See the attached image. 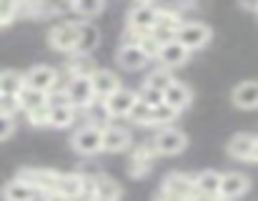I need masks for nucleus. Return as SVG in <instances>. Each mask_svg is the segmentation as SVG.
Listing matches in <instances>:
<instances>
[{
    "mask_svg": "<svg viewBox=\"0 0 258 201\" xmlns=\"http://www.w3.org/2000/svg\"><path fill=\"white\" fill-rule=\"evenodd\" d=\"M251 191V179L243 171H226L221 176V199L236 201Z\"/></svg>",
    "mask_w": 258,
    "mask_h": 201,
    "instance_id": "ddd939ff",
    "label": "nucleus"
},
{
    "mask_svg": "<svg viewBox=\"0 0 258 201\" xmlns=\"http://www.w3.org/2000/svg\"><path fill=\"white\" fill-rule=\"evenodd\" d=\"M28 123L35 126V128H50V103L43 106V108H35V111H28L25 113Z\"/></svg>",
    "mask_w": 258,
    "mask_h": 201,
    "instance_id": "473e14b6",
    "label": "nucleus"
},
{
    "mask_svg": "<svg viewBox=\"0 0 258 201\" xmlns=\"http://www.w3.org/2000/svg\"><path fill=\"white\" fill-rule=\"evenodd\" d=\"M63 96H66V100H68L78 113H83L86 108H90V106L98 100L90 78H66V83H63Z\"/></svg>",
    "mask_w": 258,
    "mask_h": 201,
    "instance_id": "423d86ee",
    "label": "nucleus"
},
{
    "mask_svg": "<svg viewBox=\"0 0 258 201\" xmlns=\"http://www.w3.org/2000/svg\"><path fill=\"white\" fill-rule=\"evenodd\" d=\"M0 28H3V23H0Z\"/></svg>",
    "mask_w": 258,
    "mask_h": 201,
    "instance_id": "49530a36",
    "label": "nucleus"
},
{
    "mask_svg": "<svg viewBox=\"0 0 258 201\" xmlns=\"http://www.w3.org/2000/svg\"><path fill=\"white\" fill-rule=\"evenodd\" d=\"M18 179H23V181H28L33 189H38L40 196H50V194L58 191L60 171H55V169H33V166H28V169H20V171H18Z\"/></svg>",
    "mask_w": 258,
    "mask_h": 201,
    "instance_id": "6e6552de",
    "label": "nucleus"
},
{
    "mask_svg": "<svg viewBox=\"0 0 258 201\" xmlns=\"http://www.w3.org/2000/svg\"><path fill=\"white\" fill-rule=\"evenodd\" d=\"M13 20H18V3L15 0H0V23L10 25Z\"/></svg>",
    "mask_w": 258,
    "mask_h": 201,
    "instance_id": "c9c22d12",
    "label": "nucleus"
},
{
    "mask_svg": "<svg viewBox=\"0 0 258 201\" xmlns=\"http://www.w3.org/2000/svg\"><path fill=\"white\" fill-rule=\"evenodd\" d=\"M68 10L76 13L78 20H93V18H98L105 10V3L103 0H78V3H71Z\"/></svg>",
    "mask_w": 258,
    "mask_h": 201,
    "instance_id": "cd10ccee",
    "label": "nucleus"
},
{
    "mask_svg": "<svg viewBox=\"0 0 258 201\" xmlns=\"http://www.w3.org/2000/svg\"><path fill=\"white\" fill-rule=\"evenodd\" d=\"M175 40H178L185 51L196 53V51L206 48V45L213 40V28H211L208 23H203V20H188V18H183Z\"/></svg>",
    "mask_w": 258,
    "mask_h": 201,
    "instance_id": "f257e3e1",
    "label": "nucleus"
},
{
    "mask_svg": "<svg viewBox=\"0 0 258 201\" xmlns=\"http://www.w3.org/2000/svg\"><path fill=\"white\" fill-rule=\"evenodd\" d=\"M76 201H95V196H93V191H88V194H83L81 199H76Z\"/></svg>",
    "mask_w": 258,
    "mask_h": 201,
    "instance_id": "79ce46f5",
    "label": "nucleus"
},
{
    "mask_svg": "<svg viewBox=\"0 0 258 201\" xmlns=\"http://www.w3.org/2000/svg\"><path fill=\"white\" fill-rule=\"evenodd\" d=\"M136 103H138V93L131 91V88H125V86H123L120 91H115L110 98L103 100L105 113H108L110 121H115V118H128L131 111L136 108Z\"/></svg>",
    "mask_w": 258,
    "mask_h": 201,
    "instance_id": "f8f14e48",
    "label": "nucleus"
},
{
    "mask_svg": "<svg viewBox=\"0 0 258 201\" xmlns=\"http://www.w3.org/2000/svg\"><path fill=\"white\" fill-rule=\"evenodd\" d=\"M18 100H20V108H23V113L48 106V96H45V93H38V91H30V88H23V91L18 93Z\"/></svg>",
    "mask_w": 258,
    "mask_h": 201,
    "instance_id": "7c9ffc66",
    "label": "nucleus"
},
{
    "mask_svg": "<svg viewBox=\"0 0 258 201\" xmlns=\"http://www.w3.org/2000/svg\"><path fill=\"white\" fill-rule=\"evenodd\" d=\"M151 113H153V108L138 98L136 108H133V111H131V116H128V121H131V123H136V126H151Z\"/></svg>",
    "mask_w": 258,
    "mask_h": 201,
    "instance_id": "72a5a7b5",
    "label": "nucleus"
},
{
    "mask_svg": "<svg viewBox=\"0 0 258 201\" xmlns=\"http://www.w3.org/2000/svg\"><path fill=\"white\" fill-rule=\"evenodd\" d=\"M98 71L90 56H71L66 61V78H93Z\"/></svg>",
    "mask_w": 258,
    "mask_h": 201,
    "instance_id": "a878e982",
    "label": "nucleus"
},
{
    "mask_svg": "<svg viewBox=\"0 0 258 201\" xmlns=\"http://www.w3.org/2000/svg\"><path fill=\"white\" fill-rule=\"evenodd\" d=\"M78 118V111L71 103H53L50 106V128H71Z\"/></svg>",
    "mask_w": 258,
    "mask_h": 201,
    "instance_id": "bb28decb",
    "label": "nucleus"
},
{
    "mask_svg": "<svg viewBox=\"0 0 258 201\" xmlns=\"http://www.w3.org/2000/svg\"><path fill=\"white\" fill-rule=\"evenodd\" d=\"M90 81H93V91H95V98L98 100L110 98L115 91H120V88H123L120 76H118L115 71H108V68H98V71H95V76H93Z\"/></svg>",
    "mask_w": 258,
    "mask_h": 201,
    "instance_id": "412c9836",
    "label": "nucleus"
},
{
    "mask_svg": "<svg viewBox=\"0 0 258 201\" xmlns=\"http://www.w3.org/2000/svg\"><path fill=\"white\" fill-rule=\"evenodd\" d=\"M0 199L3 201H43L45 196H40L38 189H33L28 181H23V179L15 176V179H10V181L3 184Z\"/></svg>",
    "mask_w": 258,
    "mask_h": 201,
    "instance_id": "a211bd4d",
    "label": "nucleus"
},
{
    "mask_svg": "<svg viewBox=\"0 0 258 201\" xmlns=\"http://www.w3.org/2000/svg\"><path fill=\"white\" fill-rule=\"evenodd\" d=\"M153 201H180V199H175V196H171V194H166V191H156V196H153Z\"/></svg>",
    "mask_w": 258,
    "mask_h": 201,
    "instance_id": "ea45409f",
    "label": "nucleus"
},
{
    "mask_svg": "<svg viewBox=\"0 0 258 201\" xmlns=\"http://www.w3.org/2000/svg\"><path fill=\"white\" fill-rule=\"evenodd\" d=\"M90 191H93L95 201H120L123 199V186L113 176H108V174L93 176L90 179Z\"/></svg>",
    "mask_w": 258,
    "mask_h": 201,
    "instance_id": "aec40b11",
    "label": "nucleus"
},
{
    "mask_svg": "<svg viewBox=\"0 0 258 201\" xmlns=\"http://www.w3.org/2000/svg\"><path fill=\"white\" fill-rule=\"evenodd\" d=\"M221 171L216 169H206L196 174V199L198 201H211L221 199Z\"/></svg>",
    "mask_w": 258,
    "mask_h": 201,
    "instance_id": "dca6fc26",
    "label": "nucleus"
},
{
    "mask_svg": "<svg viewBox=\"0 0 258 201\" xmlns=\"http://www.w3.org/2000/svg\"><path fill=\"white\" fill-rule=\"evenodd\" d=\"M71 146L78 156H98L103 151V126L83 123L73 131Z\"/></svg>",
    "mask_w": 258,
    "mask_h": 201,
    "instance_id": "20e7f679",
    "label": "nucleus"
},
{
    "mask_svg": "<svg viewBox=\"0 0 258 201\" xmlns=\"http://www.w3.org/2000/svg\"><path fill=\"white\" fill-rule=\"evenodd\" d=\"M256 146H258V136L253 133H233L226 143V154L236 161H253V154H256Z\"/></svg>",
    "mask_w": 258,
    "mask_h": 201,
    "instance_id": "2eb2a0df",
    "label": "nucleus"
},
{
    "mask_svg": "<svg viewBox=\"0 0 258 201\" xmlns=\"http://www.w3.org/2000/svg\"><path fill=\"white\" fill-rule=\"evenodd\" d=\"M23 81H25V88L50 96L60 86V71L53 66H33L23 73Z\"/></svg>",
    "mask_w": 258,
    "mask_h": 201,
    "instance_id": "39448f33",
    "label": "nucleus"
},
{
    "mask_svg": "<svg viewBox=\"0 0 258 201\" xmlns=\"http://www.w3.org/2000/svg\"><path fill=\"white\" fill-rule=\"evenodd\" d=\"M231 100L241 111H256L258 108V81H243L231 91Z\"/></svg>",
    "mask_w": 258,
    "mask_h": 201,
    "instance_id": "b1692460",
    "label": "nucleus"
},
{
    "mask_svg": "<svg viewBox=\"0 0 258 201\" xmlns=\"http://www.w3.org/2000/svg\"><path fill=\"white\" fill-rule=\"evenodd\" d=\"M151 141H153L158 156H178V154H183L185 146H188V136H185L180 128H175V126L158 128Z\"/></svg>",
    "mask_w": 258,
    "mask_h": 201,
    "instance_id": "1a4fd4ad",
    "label": "nucleus"
},
{
    "mask_svg": "<svg viewBox=\"0 0 258 201\" xmlns=\"http://www.w3.org/2000/svg\"><path fill=\"white\" fill-rule=\"evenodd\" d=\"M20 111H23V108H20V100H18V96H0V113H3V116L15 118Z\"/></svg>",
    "mask_w": 258,
    "mask_h": 201,
    "instance_id": "e433bc0d",
    "label": "nucleus"
},
{
    "mask_svg": "<svg viewBox=\"0 0 258 201\" xmlns=\"http://www.w3.org/2000/svg\"><path fill=\"white\" fill-rule=\"evenodd\" d=\"M90 191V176H83V174H76V171H68V174H60L58 179V191L60 196L66 199H81L83 194Z\"/></svg>",
    "mask_w": 258,
    "mask_h": 201,
    "instance_id": "f3484780",
    "label": "nucleus"
},
{
    "mask_svg": "<svg viewBox=\"0 0 258 201\" xmlns=\"http://www.w3.org/2000/svg\"><path fill=\"white\" fill-rule=\"evenodd\" d=\"M0 96H3V76H0Z\"/></svg>",
    "mask_w": 258,
    "mask_h": 201,
    "instance_id": "c03bdc74",
    "label": "nucleus"
},
{
    "mask_svg": "<svg viewBox=\"0 0 258 201\" xmlns=\"http://www.w3.org/2000/svg\"><path fill=\"white\" fill-rule=\"evenodd\" d=\"M43 201H73V199H66V196H60V194H50V196H45Z\"/></svg>",
    "mask_w": 258,
    "mask_h": 201,
    "instance_id": "a19ab883",
    "label": "nucleus"
},
{
    "mask_svg": "<svg viewBox=\"0 0 258 201\" xmlns=\"http://www.w3.org/2000/svg\"><path fill=\"white\" fill-rule=\"evenodd\" d=\"M190 201H198V199H190Z\"/></svg>",
    "mask_w": 258,
    "mask_h": 201,
    "instance_id": "a18cd8bd",
    "label": "nucleus"
},
{
    "mask_svg": "<svg viewBox=\"0 0 258 201\" xmlns=\"http://www.w3.org/2000/svg\"><path fill=\"white\" fill-rule=\"evenodd\" d=\"M180 23H183V18H180L178 13H173V10H168V8H161L158 23H156V28L151 30V35H153L161 45L173 43V40L178 38V28H180Z\"/></svg>",
    "mask_w": 258,
    "mask_h": 201,
    "instance_id": "4468645a",
    "label": "nucleus"
},
{
    "mask_svg": "<svg viewBox=\"0 0 258 201\" xmlns=\"http://www.w3.org/2000/svg\"><path fill=\"white\" fill-rule=\"evenodd\" d=\"M13 133H15V118H10V116H3V113H0V143H3V141H8Z\"/></svg>",
    "mask_w": 258,
    "mask_h": 201,
    "instance_id": "58836bf2",
    "label": "nucleus"
},
{
    "mask_svg": "<svg viewBox=\"0 0 258 201\" xmlns=\"http://www.w3.org/2000/svg\"><path fill=\"white\" fill-rule=\"evenodd\" d=\"M175 118H178V111H173L171 106L161 103V106H156V108H153V113H151V126L168 128V126H173V121H175Z\"/></svg>",
    "mask_w": 258,
    "mask_h": 201,
    "instance_id": "2f4dec72",
    "label": "nucleus"
},
{
    "mask_svg": "<svg viewBox=\"0 0 258 201\" xmlns=\"http://www.w3.org/2000/svg\"><path fill=\"white\" fill-rule=\"evenodd\" d=\"M156 159H158V154H156L153 141H146L143 146H136V148L131 151V156H128V164H125L128 176H131V179H143V176H148L151 169H153V164H156Z\"/></svg>",
    "mask_w": 258,
    "mask_h": 201,
    "instance_id": "0eeeda50",
    "label": "nucleus"
},
{
    "mask_svg": "<svg viewBox=\"0 0 258 201\" xmlns=\"http://www.w3.org/2000/svg\"><path fill=\"white\" fill-rule=\"evenodd\" d=\"M3 76V96H18L23 88H25V81H23V73L20 71H0Z\"/></svg>",
    "mask_w": 258,
    "mask_h": 201,
    "instance_id": "c756f323",
    "label": "nucleus"
},
{
    "mask_svg": "<svg viewBox=\"0 0 258 201\" xmlns=\"http://www.w3.org/2000/svg\"><path fill=\"white\" fill-rule=\"evenodd\" d=\"M158 15H161V5L156 3H133L125 13V28L133 30V33H151L158 23Z\"/></svg>",
    "mask_w": 258,
    "mask_h": 201,
    "instance_id": "7ed1b4c3",
    "label": "nucleus"
},
{
    "mask_svg": "<svg viewBox=\"0 0 258 201\" xmlns=\"http://www.w3.org/2000/svg\"><path fill=\"white\" fill-rule=\"evenodd\" d=\"M100 45V30L93 20H81V35H78V48L73 56H90Z\"/></svg>",
    "mask_w": 258,
    "mask_h": 201,
    "instance_id": "393cba45",
    "label": "nucleus"
},
{
    "mask_svg": "<svg viewBox=\"0 0 258 201\" xmlns=\"http://www.w3.org/2000/svg\"><path fill=\"white\" fill-rule=\"evenodd\" d=\"M190 61V51H185L178 40H173V43H166L163 48H161V53H158V58H156V63L161 66V68H180V66H185Z\"/></svg>",
    "mask_w": 258,
    "mask_h": 201,
    "instance_id": "5701e85b",
    "label": "nucleus"
},
{
    "mask_svg": "<svg viewBox=\"0 0 258 201\" xmlns=\"http://www.w3.org/2000/svg\"><path fill=\"white\" fill-rule=\"evenodd\" d=\"M138 98L143 100V103H148L151 108H156V106H161V103H163V93H161V91H153V88H146V86H141V91H138Z\"/></svg>",
    "mask_w": 258,
    "mask_h": 201,
    "instance_id": "4c0bfd02",
    "label": "nucleus"
},
{
    "mask_svg": "<svg viewBox=\"0 0 258 201\" xmlns=\"http://www.w3.org/2000/svg\"><path fill=\"white\" fill-rule=\"evenodd\" d=\"M78 35H81V20H63V23H55L50 30H48V45L55 51V53H68L73 56L76 48H78Z\"/></svg>",
    "mask_w": 258,
    "mask_h": 201,
    "instance_id": "f03ea898",
    "label": "nucleus"
},
{
    "mask_svg": "<svg viewBox=\"0 0 258 201\" xmlns=\"http://www.w3.org/2000/svg\"><path fill=\"white\" fill-rule=\"evenodd\" d=\"M163 103L171 106L173 111L183 113V111H188L190 103H193V88H190L188 83H183V81H173L171 86H168V91L163 93Z\"/></svg>",
    "mask_w": 258,
    "mask_h": 201,
    "instance_id": "4be33fe9",
    "label": "nucleus"
},
{
    "mask_svg": "<svg viewBox=\"0 0 258 201\" xmlns=\"http://www.w3.org/2000/svg\"><path fill=\"white\" fill-rule=\"evenodd\" d=\"M138 48H141V51H143V53H146V56H148L151 61H156L163 45H161V43H158V40H156V38H153L151 33H146V35H143V38L138 40Z\"/></svg>",
    "mask_w": 258,
    "mask_h": 201,
    "instance_id": "f704fd0d",
    "label": "nucleus"
},
{
    "mask_svg": "<svg viewBox=\"0 0 258 201\" xmlns=\"http://www.w3.org/2000/svg\"><path fill=\"white\" fill-rule=\"evenodd\" d=\"M115 63H118V68H123L128 73H138L151 63V58L138 45H120L118 53H115Z\"/></svg>",
    "mask_w": 258,
    "mask_h": 201,
    "instance_id": "6ab92c4d",
    "label": "nucleus"
},
{
    "mask_svg": "<svg viewBox=\"0 0 258 201\" xmlns=\"http://www.w3.org/2000/svg\"><path fill=\"white\" fill-rule=\"evenodd\" d=\"M133 148V133L125 126L108 123L103 126V151L105 154H123Z\"/></svg>",
    "mask_w": 258,
    "mask_h": 201,
    "instance_id": "9b49d317",
    "label": "nucleus"
},
{
    "mask_svg": "<svg viewBox=\"0 0 258 201\" xmlns=\"http://www.w3.org/2000/svg\"><path fill=\"white\" fill-rule=\"evenodd\" d=\"M173 81H175V78H173L171 71L158 66V68H153V71L146 76L143 86H146V88H153V91H161V93H166V91H168V86H171Z\"/></svg>",
    "mask_w": 258,
    "mask_h": 201,
    "instance_id": "c85d7f7f",
    "label": "nucleus"
},
{
    "mask_svg": "<svg viewBox=\"0 0 258 201\" xmlns=\"http://www.w3.org/2000/svg\"><path fill=\"white\" fill-rule=\"evenodd\" d=\"M253 164H258V146H256V154H253Z\"/></svg>",
    "mask_w": 258,
    "mask_h": 201,
    "instance_id": "37998d69",
    "label": "nucleus"
},
{
    "mask_svg": "<svg viewBox=\"0 0 258 201\" xmlns=\"http://www.w3.org/2000/svg\"><path fill=\"white\" fill-rule=\"evenodd\" d=\"M161 191L171 194L180 201L196 199V174H185V171H168L161 181Z\"/></svg>",
    "mask_w": 258,
    "mask_h": 201,
    "instance_id": "9d476101",
    "label": "nucleus"
}]
</instances>
